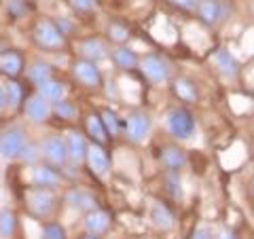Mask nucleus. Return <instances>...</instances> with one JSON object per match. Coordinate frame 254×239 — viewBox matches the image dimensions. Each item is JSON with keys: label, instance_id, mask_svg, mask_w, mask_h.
I'll return each instance as SVG.
<instances>
[{"label": "nucleus", "instance_id": "393cba45", "mask_svg": "<svg viewBox=\"0 0 254 239\" xmlns=\"http://www.w3.org/2000/svg\"><path fill=\"white\" fill-rule=\"evenodd\" d=\"M174 93H176L178 100H182V102H195L197 100L195 83L189 81V78H176V81H174Z\"/></svg>", "mask_w": 254, "mask_h": 239}, {"label": "nucleus", "instance_id": "cd10ccee", "mask_svg": "<svg viewBox=\"0 0 254 239\" xmlns=\"http://www.w3.org/2000/svg\"><path fill=\"white\" fill-rule=\"evenodd\" d=\"M53 113L58 115L62 121H72V119L78 115V108L74 104H70V102L60 100V102H55L53 104Z\"/></svg>", "mask_w": 254, "mask_h": 239}, {"label": "nucleus", "instance_id": "dca6fc26", "mask_svg": "<svg viewBox=\"0 0 254 239\" xmlns=\"http://www.w3.org/2000/svg\"><path fill=\"white\" fill-rule=\"evenodd\" d=\"M87 165H89L93 176H98V178H102L108 172V165H110L108 155L104 153V148L100 144H95V142H91L89 150H87Z\"/></svg>", "mask_w": 254, "mask_h": 239}, {"label": "nucleus", "instance_id": "2f4dec72", "mask_svg": "<svg viewBox=\"0 0 254 239\" xmlns=\"http://www.w3.org/2000/svg\"><path fill=\"white\" fill-rule=\"evenodd\" d=\"M41 157H43V153L38 150L36 144H32V142H28V144L23 146L21 155H19V159H21V163H23V165H34Z\"/></svg>", "mask_w": 254, "mask_h": 239}, {"label": "nucleus", "instance_id": "473e14b6", "mask_svg": "<svg viewBox=\"0 0 254 239\" xmlns=\"http://www.w3.org/2000/svg\"><path fill=\"white\" fill-rule=\"evenodd\" d=\"M6 11H9V15H13L15 19H19L30 13V4H28V0H9V2H6Z\"/></svg>", "mask_w": 254, "mask_h": 239}, {"label": "nucleus", "instance_id": "ddd939ff", "mask_svg": "<svg viewBox=\"0 0 254 239\" xmlns=\"http://www.w3.org/2000/svg\"><path fill=\"white\" fill-rule=\"evenodd\" d=\"M64 203H68L72 210L76 212H91L98 208V201H95V197L91 193H87L83 188H68L66 195H64Z\"/></svg>", "mask_w": 254, "mask_h": 239}, {"label": "nucleus", "instance_id": "aec40b11", "mask_svg": "<svg viewBox=\"0 0 254 239\" xmlns=\"http://www.w3.org/2000/svg\"><path fill=\"white\" fill-rule=\"evenodd\" d=\"M0 72L9 78H15L23 72V58L17 51H2L0 53Z\"/></svg>", "mask_w": 254, "mask_h": 239}, {"label": "nucleus", "instance_id": "f8f14e48", "mask_svg": "<svg viewBox=\"0 0 254 239\" xmlns=\"http://www.w3.org/2000/svg\"><path fill=\"white\" fill-rule=\"evenodd\" d=\"M66 148H68V161L72 163L74 167H78L81 163L87 161V150H89V146H87L85 138L78 131H72L70 129L66 133Z\"/></svg>", "mask_w": 254, "mask_h": 239}, {"label": "nucleus", "instance_id": "c9c22d12", "mask_svg": "<svg viewBox=\"0 0 254 239\" xmlns=\"http://www.w3.org/2000/svg\"><path fill=\"white\" fill-rule=\"evenodd\" d=\"M190 239H212V231L208 227H199V229H195V233Z\"/></svg>", "mask_w": 254, "mask_h": 239}, {"label": "nucleus", "instance_id": "f257e3e1", "mask_svg": "<svg viewBox=\"0 0 254 239\" xmlns=\"http://www.w3.org/2000/svg\"><path fill=\"white\" fill-rule=\"evenodd\" d=\"M55 197L53 188H41V186H30L26 190V208L34 218H49L55 212Z\"/></svg>", "mask_w": 254, "mask_h": 239}, {"label": "nucleus", "instance_id": "20e7f679", "mask_svg": "<svg viewBox=\"0 0 254 239\" xmlns=\"http://www.w3.org/2000/svg\"><path fill=\"white\" fill-rule=\"evenodd\" d=\"M28 144V131L21 125H13L0 133V157L2 159H19L23 146Z\"/></svg>", "mask_w": 254, "mask_h": 239}, {"label": "nucleus", "instance_id": "c756f323", "mask_svg": "<svg viewBox=\"0 0 254 239\" xmlns=\"http://www.w3.org/2000/svg\"><path fill=\"white\" fill-rule=\"evenodd\" d=\"M100 117H102V121H104V127H106V131H108L110 138H113V135H117L119 129H121V125H119V119H117V115L113 113V110L104 108V110L100 113Z\"/></svg>", "mask_w": 254, "mask_h": 239}, {"label": "nucleus", "instance_id": "bb28decb", "mask_svg": "<svg viewBox=\"0 0 254 239\" xmlns=\"http://www.w3.org/2000/svg\"><path fill=\"white\" fill-rule=\"evenodd\" d=\"M15 229H17V218L11 210L0 212V237L2 239H11L15 235Z\"/></svg>", "mask_w": 254, "mask_h": 239}, {"label": "nucleus", "instance_id": "a211bd4d", "mask_svg": "<svg viewBox=\"0 0 254 239\" xmlns=\"http://www.w3.org/2000/svg\"><path fill=\"white\" fill-rule=\"evenodd\" d=\"M148 218L159 231H170L174 227V214L170 212L168 205H163L161 201H150Z\"/></svg>", "mask_w": 254, "mask_h": 239}, {"label": "nucleus", "instance_id": "ea45409f", "mask_svg": "<svg viewBox=\"0 0 254 239\" xmlns=\"http://www.w3.org/2000/svg\"><path fill=\"white\" fill-rule=\"evenodd\" d=\"M4 106H6V89L0 85V113L4 110Z\"/></svg>", "mask_w": 254, "mask_h": 239}, {"label": "nucleus", "instance_id": "79ce46f5", "mask_svg": "<svg viewBox=\"0 0 254 239\" xmlns=\"http://www.w3.org/2000/svg\"><path fill=\"white\" fill-rule=\"evenodd\" d=\"M83 239H98V237H95V235H89V233H87V235H85Z\"/></svg>", "mask_w": 254, "mask_h": 239}, {"label": "nucleus", "instance_id": "6e6552de", "mask_svg": "<svg viewBox=\"0 0 254 239\" xmlns=\"http://www.w3.org/2000/svg\"><path fill=\"white\" fill-rule=\"evenodd\" d=\"M23 115H26L32 123H47L53 115V106L43 93H34L23 102Z\"/></svg>", "mask_w": 254, "mask_h": 239}, {"label": "nucleus", "instance_id": "c85d7f7f", "mask_svg": "<svg viewBox=\"0 0 254 239\" xmlns=\"http://www.w3.org/2000/svg\"><path fill=\"white\" fill-rule=\"evenodd\" d=\"M41 239H66V231L60 222H47V225H43Z\"/></svg>", "mask_w": 254, "mask_h": 239}, {"label": "nucleus", "instance_id": "5701e85b", "mask_svg": "<svg viewBox=\"0 0 254 239\" xmlns=\"http://www.w3.org/2000/svg\"><path fill=\"white\" fill-rule=\"evenodd\" d=\"M115 63L119 68H123V70H133L140 63V60H138V55L133 53L129 47H119V49L115 51Z\"/></svg>", "mask_w": 254, "mask_h": 239}, {"label": "nucleus", "instance_id": "7c9ffc66", "mask_svg": "<svg viewBox=\"0 0 254 239\" xmlns=\"http://www.w3.org/2000/svg\"><path fill=\"white\" fill-rule=\"evenodd\" d=\"M165 188H168V193L172 195V199H182V184H180V176L178 172H168V176H165Z\"/></svg>", "mask_w": 254, "mask_h": 239}, {"label": "nucleus", "instance_id": "9d476101", "mask_svg": "<svg viewBox=\"0 0 254 239\" xmlns=\"http://www.w3.org/2000/svg\"><path fill=\"white\" fill-rule=\"evenodd\" d=\"M28 182H30V186L55 188V186H60L62 176L51 165H32V170L28 174Z\"/></svg>", "mask_w": 254, "mask_h": 239}, {"label": "nucleus", "instance_id": "6ab92c4d", "mask_svg": "<svg viewBox=\"0 0 254 239\" xmlns=\"http://www.w3.org/2000/svg\"><path fill=\"white\" fill-rule=\"evenodd\" d=\"M161 165L165 167L168 172H178L187 165V155L185 150L178 148V146H163L161 148Z\"/></svg>", "mask_w": 254, "mask_h": 239}, {"label": "nucleus", "instance_id": "1a4fd4ad", "mask_svg": "<svg viewBox=\"0 0 254 239\" xmlns=\"http://www.w3.org/2000/svg\"><path fill=\"white\" fill-rule=\"evenodd\" d=\"M72 76L76 78V83H81L83 87H89V89H95V87L102 85V74H100L98 63L89 60H76L72 66Z\"/></svg>", "mask_w": 254, "mask_h": 239}, {"label": "nucleus", "instance_id": "4c0bfd02", "mask_svg": "<svg viewBox=\"0 0 254 239\" xmlns=\"http://www.w3.org/2000/svg\"><path fill=\"white\" fill-rule=\"evenodd\" d=\"M58 28L62 30V34H68V32L72 30V23H68L66 19H60V21H58Z\"/></svg>", "mask_w": 254, "mask_h": 239}, {"label": "nucleus", "instance_id": "a19ab883", "mask_svg": "<svg viewBox=\"0 0 254 239\" xmlns=\"http://www.w3.org/2000/svg\"><path fill=\"white\" fill-rule=\"evenodd\" d=\"M218 239H237L233 233H231V231H222V233H220V237Z\"/></svg>", "mask_w": 254, "mask_h": 239}, {"label": "nucleus", "instance_id": "a878e982", "mask_svg": "<svg viewBox=\"0 0 254 239\" xmlns=\"http://www.w3.org/2000/svg\"><path fill=\"white\" fill-rule=\"evenodd\" d=\"M38 93H43L47 100L49 102H60V100H64V93H66V87H64V83H60V81H53V78H49L47 83H43L41 87H38Z\"/></svg>", "mask_w": 254, "mask_h": 239}, {"label": "nucleus", "instance_id": "9b49d317", "mask_svg": "<svg viewBox=\"0 0 254 239\" xmlns=\"http://www.w3.org/2000/svg\"><path fill=\"white\" fill-rule=\"evenodd\" d=\"M110 225H113V216H110V212L98 210V208L91 210V212H87L85 214V220H83L85 231L89 235H95V237L104 235L106 231L110 229Z\"/></svg>", "mask_w": 254, "mask_h": 239}, {"label": "nucleus", "instance_id": "4be33fe9", "mask_svg": "<svg viewBox=\"0 0 254 239\" xmlns=\"http://www.w3.org/2000/svg\"><path fill=\"white\" fill-rule=\"evenodd\" d=\"M28 81L32 83V85H36V87H41L43 83H47L51 78V74H53V68L49 66L47 61H32L30 63V68H28Z\"/></svg>", "mask_w": 254, "mask_h": 239}, {"label": "nucleus", "instance_id": "b1692460", "mask_svg": "<svg viewBox=\"0 0 254 239\" xmlns=\"http://www.w3.org/2000/svg\"><path fill=\"white\" fill-rule=\"evenodd\" d=\"M6 89V106L11 110H17L23 106V102H26V93H23V87L17 83V81H11L9 85L4 87Z\"/></svg>", "mask_w": 254, "mask_h": 239}, {"label": "nucleus", "instance_id": "58836bf2", "mask_svg": "<svg viewBox=\"0 0 254 239\" xmlns=\"http://www.w3.org/2000/svg\"><path fill=\"white\" fill-rule=\"evenodd\" d=\"M174 4H178V6H182V9H190V6L195 4V0H172Z\"/></svg>", "mask_w": 254, "mask_h": 239}, {"label": "nucleus", "instance_id": "39448f33", "mask_svg": "<svg viewBox=\"0 0 254 239\" xmlns=\"http://www.w3.org/2000/svg\"><path fill=\"white\" fill-rule=\"evenodd\" d=\"M41 153L43 159L47 161V165L55 167H66L68 163V148H66V140L60 138V135H49V138L43 140V146H41Z\"/></svg>", "mask_w": 254, "mask_h": 239}, {"label": "nucleus", "instance_id": "f03ea898", "mask_svg": "<svg viewBox=\"0 0 254 239\" xmlns=\"http://www.w3.org/2000/svg\"><path fill=\"white\" fill-rule=\"evenodd\" d=\"M32 38H34L38 49H43V51H60V49H64V45H66L62 30L58 28V23H53L51 19L36 21L34 30H32Z\"/></svg>", "mask_w": 254, "mask_h": 239}, {"label": "nucleus", "instance_id": "2eb2a0df", "mask_svg": "<svg viewBox=\"0 0 254 239\" xmlns=\"http://www.w3.org/2000/svg\"><path fill=\"white\" fill-rule=\"evenodd\" d=\"M78 53H81L83 60L98 63L108 58V47L104 41H100V38H85V41L78 43Z\"/></svg>", "mask_w": 254, "mask_h": 239}, {"label": "nucleus", "instance_id": "f3484780", "mask_svg": "<svg viewBox=\"0 0 254 239\" xmlns=\"http://www.w3.org/2000/svg\"><path fill=\"white\" fill-rule=\"evenodd\" d=\"M214 63H216L218 72L225 78H229V81H233L240 74V63H237V60L227 49H218L214 53Z\"/></svg>", "mask_w": 254, "mask_h": 239}, {"label": "nucleus", "instance_id": "412c9836", "mask_svg": "<svg viewBox=\"0 0 254 239\" xmlns=\"http://www.w3.org/2000/svg\"><path fill=\"white\" fill-rule=\"evenodd\" d=\"M85 127H87V133H89L91 142H95V144H100V146H104L108 142V131H106L104 121H102V117L98 113H91L85 119Z\"/></svg>", "mask_w": 254, "mask_h": 239}, {"label": "nucleus", "instance_id": "72a5a7b5", "mask_svg": "<svg viewBox=\"0 0 254 239\" xmlns=\"http://www.w3.org/2000/svg\"><path fill=\"white\" fill-rule=\"evenodd\" d=\"M108 36H110V41H115V43H125L127 38H129V30L125 26H121V23H110Z\"/></svg>", "mask_w": 254, "mask_h": 239}, {"label": "nucleus", "instance_id": "0eeeda50", "mask_svg": "<svg viewBox=\"0 0 254 239\" xmlns=\"http://www.w3.org/2000/svg\"><path fill=\"white\" fill-rule=\"evenodd\" d=\"M150 117L146 113H142V110H136V113H131L129 117L125 119V135L127 140L133 142V144H140V142H144L150 133Z\"/></svg>", "mask_w": 254, "mask_h": 239}, {"label": "nucleus", "instance_id": "f704fd0d", "mask_svg": "<svg viewBox=\"0 0 254 239\" xmlns=\"http://www.w3.org/2000/svg\"><path fill=\"white\" fill-rule=\"evenodd\" d=\"M68 4L76 13H91L98 9V0H68Z\"/></svg>", "mask_w": 254, "mask_h": 239}, {"label": "nucleus", "instance_id": "4468645a", "mask_svg": "<svg viewBox=\"0 0 254 239\" xmlns=\"http://www.w3.org/2000/svg\"><path fill=\"white\" fill-rule=\"evenodd\" d=\"M197 15L203 23L216 26L220 19H225V6L220 0H199L197 2Z\"/></svg>", "mask_w": 254, "mask_h": 239}, {"label": "nucleus", "instance_id": "e433bc0d", "mask_svg": "<svg viewBox=\"0 0 254 239\" xmlns=\"http://www.w3.org/2000/svg\"><path fill=\"white\" fill-rule=\"evenodd\" d=\"M106 95H108V98H117V85H115V81H108L106 83Z\"/></svg>", "mask_w": 254, "mask_h": 239}, {"label": "nucleus", "instance_id": "7ed1b4c3", "mask_svg": "<svg viewBox=\"0 0 254 239\" xmlns=\"http://www.w3.org/2000/svg\"><path fill=\"white\" fill-rule=\"evenodd\" d=\"M165 129L176 140H190V135L195 133V117L187 108H172L165 115Z\"/></svg>", "mask_w": 254, "mask_h": 239}, {"label": "nucleus", "instance_id": "423d86ee", "mask_svg": "<svg viewBox=\"0 0 254 239\" xmlns=\"http://www.w3.org/2000/svg\"><path fill=\"white\" fill-rule=\"evenodd\" d=\"M140 70H142V74H144L153 85L168 83L170 72H172L170 63L165 61L161 55H146V58L140 61Z\"/></svg>", "mask_w": 254, "mask_h": 239}]
</instances>
